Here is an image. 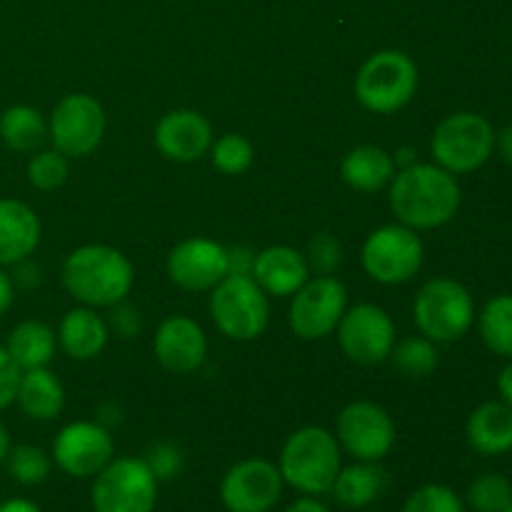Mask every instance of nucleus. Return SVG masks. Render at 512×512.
<instances>
[{"mask_svg":"<svg viewBox=\"0 0 512 512\" xmlns=\"http://www.w3.org/2000/svg\"><path fill=\"white\" fill-rule=\"evenodd\" d=\"M460 200V183L440 165L415 163L398 170L390 180V208L400 225L413 230H433L450 223Z\"/></svg>","mask_w":512,"mask_h":512,"instance_id":"nucleus-1","label":"nucleus"},{"mask_svg":"<svg viewBox=\"0 0 512 512\" xmlns=\"http://www.w3.org/2000/svg\"><path fill=\"white\" fill-rule=\"evenodd\" d=\"M63 285L88 308H110L133 288V265L110 245H83L65 258Z\"/></svg>","mask_w":512,"mask_h":512,"instance_id":"nucleus-2","label":"nucleus"},{"mask_svg":"<svg viewBox=\"0 0 512 512\" xmlns=\"http://www.w3.org/2000/svg\"><path fill=\"white\" fill-rule=\"evenodd\" d=\"M280 475L290 488L305 495L330 493L340 473V443L325 428H300L280 453Z\"/></svg>","mask_w":512,"mask_h":512,"instance_id":"nucleus-3","label":"nucleus"},{"mask_svg":"<svg viewBox=\"0 0 512 512\" xmlns=\"http://www.w3.org/2000/svg\"><path fill=\"white\" fill-rule=\"evenodd\" d=\"M418 93V65L403 50L370 55L355 75V98L375 115L398 113Z\"/></svg>","mask_w":512,"mask_h":512,"instance_id":"nucleus-4","label":"nucleus"},{"mask_svg":"<svg viewBox=\"0 0 512 512\" xmlns=\"http://www.w3.org/2000/svg\"><path fill=\"white\" fill-rule=\"evenodd\" d=\"M413 315L420 335L433 343H455L475 323L473 295L458 280L433 278L415 295Z\"/></svg>","mask_w":512,"mask_h":512,"instance_id":"nucleus-5","label":"nucleus"},{"mask_svg":"<svg viewBox=\"0 0 512 512\" xmlns=\"http://www.w3.org/2000/svg\"><path fill=\"white\" fill-rule=\"evenodd\" d=\"M435 165L453 175H468L483 168L495 150V130L473 110H460L440 120L433 133Z\"/></svg>","mask_w":512,"mask_h":512,"instance_id":"nucleus-6","label":"nucleus"},{"mask_svg":"<svg viewBox=\"0 0 512 512\" xmlns=\"http://www.w3.org/2000/svg\"><path fill=\"white\" fill-rule=\"evenodd\" d=\"M210 315L225 338L255 340L268 328V295L253 275H225L210 295Z\"/></svg>","mask_w":512,"mask_h":512,"instance_id":"nucleus-7","label":"nucleus"},{"mask_svg":"<svg viewBox=\"0 0 512 512\" xmlns=\"http://www.w3.org/2000/svg\"><path fill=\"white\" fill-rule=\"evenodd\" d=\"M90 500L95 512H153L158 503V478L145 460L115 458L95 475Z\"/></svg>","mask_w":512,"mask_h":512,"instance_id":"nucleus-8","label":"nucleus"},{"mask_svg":"<svg viewBox=\"0 0 512 512\" xmlns=\"http://www.w3.org/2000/svg\"><path fill=\"white\" fill-rule=\"evenodd\" d=\"M360 258L370 278L383 285H400L423 268L425 248L408 225H383L368 235Z\"/></svg>","mask_w":512,"mask_h":512,"instance_id":"nucleus-9","label":"nucleus"},{"mask_svg":"<svg viewBox=\"0 0 512 512\" xmlns=\"http://www.w3.org/2000/svg\"><path fill=\"white\" fill-rule=\"evenodd\" d=\"M345 310H348L345 285L333 275H318L293 295L288 310L290 330L303 340H320L338 328Z\"/></svg>","mask_w":512,"mask_h":512,"instance_id":"nucleus-10","label":"nucleus"},{"mask_svg":"<svg viewBox=\"0 0 512 512\" xmlns=\"http://www.w3.org/2000/svg\"><path fill=\"white\" fill-rule=\"evenodd\" d=\"M105 135L103 105L93 95H65L48 120V138L65 158H85Z\"/></svg>","mask_w":512,"mask_h":512,"instance_id":"nucleus-11","label":"nucleus"},{"mask_svg":"<svg viewBox=\"0 0 512 512\" xmlns=\"http://www.w3.org/2000/svg\"><path fill=\"white\" fill-rule=\"evenodd\" d=\"M343 353L358 365H378L390 358L395 345V323L383 308L360 303L345 310L338 323Z\"/></svg>","mask_w":512,"mask_h":512,"instance_id":"nucleus-12","label":"nucleus"},{"mask_svg":"<svg viewBox=\"0 0 512 512\" xmlns=\"http://www.w3.org/2000/svg\"><path fill=\"white\" fill-rule=\"evenodd\" d=\"M338 443L365 463H380L395 445V425L380 405L358 400L338 415Z\"/></svg>","mask_w":512,"mask_h":512,"instance_id":"nucleus-13","label":"nucleus"},{"mask_svg":"<svg viewBox=\"0 0 512 512\" xmlns=\"http://www.w3.org/2000/svg\"><path fill=\"white\" fill-rule=\"evenodd\" d=\"M283 485V475L273 463L250 458L225 473L220 498L228 512H270L283 495Z\"/></svg>","mask_w":512,"mask_h":512,"instance_id":"nucleus-14","label":"nucleus"},{"mask_svg":"<svg viewBox=\"0 0 512 512\" xmlns=\"http://www.w3.org/2000/svg\"><path fill=\"white\" fill-rule=\"evenodd\" d=\"M115 443L108 428L100 423H70L55 435L53 458L63 473L73 478H93L113 460Z\"/></svg>","mask_w":512,"mask_h":512,"instance_id":"nucleus-15","label":"nucleus"},{"mask_svg":"<svg viewBox=\"0 0 512 512\" xmlns=\"http://www.w3.org/2000/svg\"><path fill=\"white\" fill-rule=\"evenodd\" d=\"M168 275L190 293L213 290L228 275V248L210 238H188L168 255Z\"/></svg>","mask_w":512,"mask_h":512,"instance_id":"nucleus-16","label":"nucleus"},{"mask_svg":"<svg viewBox=\"0 0 512 512\" xmlns=\"http://www.w3.org/2000/svg\"><path fill=\"white\" fill-rule=\"evenodd\" d=\"M213 145V128L198 110H170L155 125V148L175 163H195Z\"/></svg>","mask_w":512,"mask_h":512,"instance_id":"nucleus-17","label":"nucleus"},{"mask_svg":"<svg viewBox=\"0 0 512 512\" xmlns=\"http://www.w3.org/2000/svg\"><path fill=\"white\" fill-rule=\"evenodd\" d=\"M153 350L158 363L175 375L195 373L205 363L208 340L203 328L188 315H170L155 333Z\"/></svg>","mask_w":512,"mask_h":512,"instance_id":"nucleus-18","label":"nucleus"},{"mask_svg":"<svg viewBox=\"0 0 512 512\" xmlns=\"http://www.w3.org/2000/svg\"><path fill=\"white\" fill-rule=\"evenodd\" d=\"M310 268L305 255L288 245H273L255 255L253 280L265 290V295L290 298L308 283Z\"/></svg>","mask_w":512,"mask_h":512,"instance_id":"nucleus-19","label":"nucleus"},{"mask_svg":"<svg viewBox=\"0 0 512 512\" xmlns=\"http://www.w3.org/2000/svg\"><path fill=\"white\" fill-rule=\"evenodd\" d=\"M40 243V220L23 200H0V268L30 258Z\"/></svg>","mask_w":512,"mask_h":512,"instance_id":"nucleus-20","label":"nucleus"},{"mask_svg":"<svg viewBox=\"0 0 512 512\" xmlns=\"http://www.w3.org/2000/svg\"><path fill=\"white\" fill-rule=\"evenodd\" d=\"M465 435L475 453L488 455H505L512 450V408L503 400H490L475 408L470 413Z\"/></svg>","mask_w":512,"mask_h":512,"instance_id":"nucleus-21","label":"nucleus"},{"mask_svg":"<svg viewBox=\"0 0 512 512\" xmlns=\"http://www.w3.org/2000/svg\"><path fill=\"white\" fill-rule=\"evenodd\" d=\"M15 403L20 405V410H23L30 420L48 423V420H55L63 413V383H60V380L55 378V373H50L48 368L23 370Z\"/></svg>","mask_w":512,"mask_h":512,"instance_id":"nucleus-22","label":"nucleus"},{"mask_svg":"<svg viewBox=\"0 0 512 512\" xmlns=\"http://www.w3.org/2000/svg\"><path fill=\"white\" fill-rule=\"evenodd\" d=\"M340 175L345 183L360 193H378L390 185L395 175L393 155L378 145H358L340 163Z\"/></svg>","mask_w":512,"mask_h":512,"instance_id":"nucleus-23","label":"nucleus"},{"mask_svg":"<svg viewBox=\"0 0 512 512\" xmlns=\"http://www.w3.org/2000/svg\"><path fill=\"white\" fill-rule=\"evenodd\" d=\"M58 340L73 360H93L108 345V323L90 308H75L63 318Z\"/></svg>","mask_w":512,"mask_h":512,"instance_id":"nucleus-24","label":"nucleus"},{"mask_svg":"<svg viewBox=\"0 0 512 512\" xmlns=\"http://www.w3.org/2000/svg\"><path fill=\"white\" fill-rule=\"evenodd\" d=\"M385 485H388V473L380 468L378 463H365L360 460L358 465L350 468H340L338 478L333 483V495L340 505L345 508H368L373 500L383 495Z\"/></svg>","mask_w":512,"mask_h":512,"instance_id":"nucleus-25","label":"nucleus"},{"mask_svg":"<svg viewBox=\"0 0 512 512\" xmlns=\"http://www.w3.org/2000/svg\"><path fill=\"white\" fill-rule=\"evenodd\" d=\"M5 350L20 370L45 368L55 355V333L50 325L40 320H25L10 330Z\"/></svg>","mask_w":512,"mask_h":512,"instance_id":"nucleus-26","label":"nucleus"},{"mask_svg":"<svg viewBox=\"0 0 512 512\" xmlns=\"http://www.w3.org/2000/svg\"><path fill=\"white\" fill-rule=\"evenodd\" d=\"M0 140L13 153H35L48 140V123L30 105H10L0 113Z\"/></svg>","mask_w":512,"mask_h":512,"instance_id":"nucleus-27","label":"nucleus"},{"mask_svg":"<svg viewBox=\"0 0 512 512\" xmlns=\"http://www.w3.org/2000/svg\"><path fill=\"white\" fill-rule=\"evenodd\" d=\"M480 338L490 353L512 360V295H495L478 315Z\"/></svg>","mask_w":512,"mask_h":512,"instance_id":"nucleus-28","label":"nucleus"},{"mask_svg":"<svg viewBox=\"0 0 512 512\" xmlns=\"http://www.w3.org/2000/svg\"><path fill=\"white\" fill-rule=\"evenodd\" d=\"M390 360H393V368L408 380L430 378L440 363L438 348L425 335H408L400 343H395Z\"/></svg>","mask_w":512,"mask_h":512,"instance_id":"nucleus-29","label":"nucleus"},{"mask_svg":"<svg viewBox=\"0 0 512 512\" xmlns=\"http://www.w3.org/2000/svg\"><path fill=\"white\" fill-rule=\"evenodd\" d=\"M5 465H8L10 478L20 485H40L50 475V458L35 445H15V448H10Z\"/></svg>","mask_w":512,"mask_h":512,"instance_id":"nucleus-30","label":"nucleus"},{"mask_svg":"<svg viewBox=\"0 0 512 512\" xmlns=\"http://www.w3.org/2000/svg\"><path fill=\"white\" fill-rule=\"evenodd\" d=\"M213 153V165L225 175H243L253 165L255 150L248 138L238 133H225L210 145Z\"/></svg>","mask_w":512,"mask_h":512,"instance_id":"nucleus-31","label":"nucleus"},{"mask_svg":"<svg viewBox=\"0 0 512 512\" xmlns=\"http://www.w3.org/2000/svg\"><path fill=\"white\" fill-rule=\"evenodd\" d=\"M512 498V485L505 475L485 473L473 480L468 490V505L475 512H503Z\"/></svg>","mask_w":512,"mask_h":512,"instance_id":"nucleus-32","label":"nucleus"},{"mask_svg":"<svg viewBox=\"0 0 512 512\" xmlns=\"http://www.w3.org/2000/svg\"><path fill=\"white\" fill-rule=\"evenodd\" d=\"M28 180L35 190H55L68 180V158L58 150H38L28 160Z\"/></svg>","mask_w":512,"mask_h":512,"instance_id":"nucleus-33","label":"nucleus"},{"mask_svg":"<svg viewBox=\"0 0 512 512\" xmlns=\"http://www.w3.org/2000/svg\"><path fill=\"white\" fill-rule=\"evenodd\" d=\"M403 512H465V505L453 488L430 483L405 500Z\"/></svg>","mask_w":512,"mask_h":512,"instance_id":"nucleus-34","label":"nucleus"},{"mask_svg":"<svg viewBox=\"0 0 512 512\" xmlns=\"http://www.w3.org/2000/svg\"><path fill=\"white\" fill-rule=\"evenodd\" d=\"M305 263L310 270H315L318 275H333L335 270L343 263V248H340V240L330 233H318L308 243L305 250Z\"/></svg>","mask_w":512,"mask_h":512,"instance_id":"nucleus-35","label":"nucleus"},{"mask_svg":"<svg viewBox=\"0 0 512 512\" xmlns=\"http://www.w3.org/2000/svg\"><path fill=\"white\" fill-rule=\"evenodd\" d=\"M143 460L158 480H170L183 470V453L173 443L150 445Z\"/></svg>","mask_w":512,"mask_h":512,"instance_id":"nucleus-36","label":"nucleus"},{"mask_svg":"<svg viewBox=\"0 0 512 512\" xmlns=\"http://www.w3.org/2000/svg\"><path fill=\"white\" fill-rule=\"evenodd\" d=\"M20 375H23V370L18 368V363L10 358L8 350L0 348V413H3L8 405L15 403Z\"/></svg>","mask_w":512,"mask_h":512,"instance_id":"nucleus-37","label":"nucleus"},{"mask_svg":"<svg viewBox=\"0 0 512 512\" xmlns=\"http://www.w3.org/2000/svg\"><path fill=\"white\" fill-rule=\"evenodd\" d=\"M110 308H113V313H110V328H113V333L123 340L135 338L140 333V328H143V320H140L138 310L133 305L123 303V300L110 305Z\"/></svg>","mask_w":512,"mask_h":512,"instance_id":"nucleus-38","label":"nucleus"},{"mask_svg":"<svg viewBox=\"0 0 512 512\" xmlns=\"http://www.w3.org/2000/svg\"><path fill=\"white\" fill-rule=\"evenodd\" d=\"M10 280H13L15 288L35 290V288H40V283H43V270H40V265L33 263L30 258H23L13 265Z\"/></svg>","mask_w":512,"mask_h":512,"instance_id":"nucleus-39","label":"nucleus"},{"mask_svg":"<svg viewBox=\"0 0 512 512\" xmlns=\"http://www.w3.org/2000/svg\"><path fill=\"white\" fill-rule=\"evenodd\" d=\"M255 250H250L248 245H235L228 248V275H253L255 265Z\"/></svg>","mask_w":512,"mask_h":512,"instance_id":"nucleus-40","label":"nucleus"},{"mask_svg":"<svg viewBox=\"0 0 512 512\" xmlns=\"http://www.w3.org/2000/svg\"><path fill=\"white\" fill-rule=\"evenodd\" d=\"M95 423H100L103 428H108V430L118 428V425L123 423V410H120V405H115V403L100 405L98 420H95Z\"/></svg>","mask_w":512,"mask_h":512,"instance_id":"nucleus-41","label":"nucleus"},{"mask_svg":"<svg viewBox=\"0 0 512 512\" xmlns=\"http://www.w3.org/2000/svg\"><path fill=\"white\" fill-rule=\"evenodd\" d=\"M13 298H15V285L13 280H10V273H5V270L0 268V318L10 310Z\"/></svg>","mask_w":512,"mask_h":512,"instance_id":"nucleus-42","label":"nucleus"},{"mask_svg":"<svg viewBox=\"0 0 512 512\" xmlns=\"http://www.w3.org/2000/svg\"><path fill=\"white\" fill-rule=\"evenodd\" d=\"M495 148H498L500 158L512 168V123L505 125L500 133H495Z\"/></svg>","mask_w":512,"mask_h":512,"instance_id":"nucleus-43","label":"nucleus"},{"mask_svg":"<svg viewBox=\"0 0 512 512\" xmlns=\"http://www.w3.org/2000/svg\"><path fill=\"white\" fill-rule=\"evenodd\" d=\"M498 393H500V398H503V403L510 405V408H512V360L508 365H505L503 370H500Z\"/></svg>","mask_w":512,"mask_h":512,"instance_id":"nucleus-44","label":"nucleus"},{"mask_svg":"<svg viewBox=\"0 0 512 512\" xmlns=\"http://www.w3.org/2000/svg\"><path fill=\"white\" fill-rule=\"evenodd\" d=\"M0 512H43L33 500L25 498H10L5 503H0Z\"/></svg>","mask_w":512,"mask_h":512,"instance_id":"nucleus-45","label":"nucleus"},{"mask_svg":"<svg viewBox=\"0 0 512 512\" xmlns=\"http://www.w3.org/2000/svg\"><path fill=\"white\" fill-rule=\"evenodd\" d=\"M393 163H395V168H400V170H403V168H410V165L418 163V150L410 148V145H403V148L395 150Z\"/></svg>","mask_w":512,"mask_h":512,"instance_id":"nucleus-46","label":"nucleus"},{"mask_svg":"<svg viewBox=\"0 0 512 512\" xmlns=\"http://www.w3.org/2000/svg\"><path fill=\"white\" fill-rule=\"evenodd\" d=\"M285 512H330V508L315 498H300V500H295V503L290 505Z\"/></svg>","mask_w":512,"mask_h":512,"instance_id":"nucleus-47","label":"nucleus"},{"mask_svg":"<svg viewBox=\"0 0 512 512\" xmlns=\"http://www.w3.org/2000/svg\"><path fill=\"white\" fill-rule=\"evenodd\" d=\"M8 453H10V435H8V428L0 423V465L5 463Z\"/></svg>","mask_w":512,"mask_h":512,"instance_id":"nucleus-48","label":"nucleus"},{"mask_svg":"<svg viewBox=\"0 0 512 512\" xmlns=\"http://www.w3.org/2000/svg\"><path fill=\"white\" fill-rule=\"evenodd\" d=\"M503 512H512V498H510V503L505 505V510H503Z\"/></svg>","mask_w":512,"mask_h":512,"instance_id":"nucleus-49","label":"nucleus"}]
</instances>
